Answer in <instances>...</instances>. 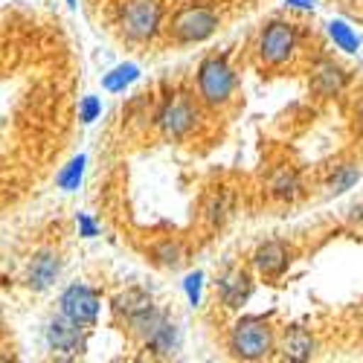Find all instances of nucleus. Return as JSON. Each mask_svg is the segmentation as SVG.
Wrapping results in <instances>:
<instances>
[{
	"mask_svg": "<svg viewBox=\"0 0 363 363\" xmlns=\"http://www.w3.org/2000/svg\"><path fill=\"white\" fill-rule=\"evenodd\" d=\"M227 349L233 352V357H241V360H264L277 349L274 325L264 317H241L230 328Z\"/></svg>",
	"mask_w": 363,
	"mask_h": 363,
	"instance_id": "1",
	"label": "nucleus"
},
{
	"mask_svg": "<svg viewBox=\"0 0 363 363\" xmlns=\"http://www.w3.org/2000/svg\"><path fill=\"white\" fill-rule=\"evenodd\" d=\"M235 94V70L224 55H206L198 65V99L206 108H224Z\"/></svg>",
	"mask_w": 363,
	"mask_h": 363,
	"instance_id": "2",
	"label": "nucleus"
},
{
	"mask_svg": "<svg viewBox=\"0 0 363 363\" xmlns=\"http://www.w3.org/2000/svg\"><path fill=\"white\" fill-rule=\"evenodd\" d=\"M128 328H131V335L140 337V343L157 357H172L180 349V328L174 325V320H169L157 308H151L148 314L134 320Z\"/></svg>",
	"mask_w": 363,
	"mask_h": 363,
	"instance_id": "3",
	"label": "nucleus"
},
{
	"mask_svg": "<svg viewBox=\"0 0 363 363\" xmlns=\"http://www.w3.org/2000/svg\"><path fill=\"white\" fill-rule=\"evenodd\" d=\"M163 26V4L160 0H125L119 6V29L134 44H145L157 38Z\"/></svg>",
	"mask_w": 363,
	"mask_h": 363,
	"instance_id": "4",
	"label": "nucleus"
},
{
	"mask_svg": "<svg viewBox=\"0 0 363 363\" xmlns=\"http://www.w3.org/2000/svg\"><path fill=\"white\" fill-rule=\"evenodd\" d=\"M218 12L206 4H192L177 9V15L172 18L169 29H172V38L177 44H201L206 38H213L218 33Z\"/></svg>",
	"mask_w": 363,
	"mask_h": 363,
	"instance_id": "5",
	"label": "nucleus"
},
{
	"mask_svg": "<svg viewBox=\"0 0 363 363\" xmlns=\"http://www.w3.org/2000/svg\"><path fill=\"white\" fill-rule=\"evenodd\" d=\"M198 123H201V108L189 94H177L166 99L163 108L157 111V128L172 143L186 140L198 128Z\"/></svg>",
	"mask_w": 363,
	"mask_h": 363,
	"instance_id": "6",
	"label": "nucleus"
},
{
	"mask_svg": "<svg viewBox=\"0 0 363 363\" xmlns=\"http://www.w3.org/2000/svg\"><path fill=\"white\" fill-rule=\"evenodd\" d=\"M299 50V33L291 21H270L259 33V58L267 67H282Z\"/></svg>",
	"mask_w": 363,
	"mask_h": 363,
	"instance_id": "7",
	"label": "nucleus"
},
{
	"mask_svg": "<svg viewBox=\"0 0 363 363\" xmlns=\"http://www.w3.org/2000/svg\"><path fill=\"white\" fill-rule=\"evenodd\" d=\"M44 337H47L50 352L58 360H76V357H82L87 352V335H84V328L76 325L73 320H67L65 314H58V317H52L47 323Z\"/></svg>",
	"mask_w": 363,
	"mask_h": 363,
	"instance_id": "8",
	"label": "nucleus"
},
{
	"mask_svg": "<svg viewBox=\"0 0 363 363\" xmlns=\"http://www.w3.org/2000/svg\"><path fill=\"white\" fill-rule=\"evenodd\" d=\"M99 308H102V299L94 288H87L82 282L76 285H67L58 296V314H65L67 320H73L76 325L87 328L94 325L96 317H99Z\"/></svg>",
	"mask_w": 363,
	"mask_h": 363,
	"instance_id": "9",
	"label": "nucleus"
},
{
	"mask_svg": "<svg viewBox=\"0 0 363 363\" xmlns=\"http://www.w3.org/2000/svg\"><path fill=\"white\" fill-rule=\"evenodd\" d=\"M291 247L285 245V241L279 238H270L264 241V245L256 247L253 253V267H256V274L264 277V279H279L285 270L291 267Z\"/></svg>",
	"mask_w": 363,
	"mask_h": 363,
	"instance_id": "10",
	"label": "nucleus"
},
{
	"mask_svg": "<svg viewBox=\"0 0 363 363\" xmlns=\"http://www.w3.org/2000/svg\"><path fill=\"white\" fill-rule=\"evenodd\" d=\"M216 291H218L221 306H227V308H241V306H245V302L253 296V279H250L247 270L227 267L224 274L216 279Z\"/></svg>",
	"mask_w": 363,
	"mask_h": 363,
	"instance_id": "11",
	"label": "nucleus"
},
{
	"mask_svg": "<svg viewBox=\"0 0 363 363\" xmlns=\"http://www.w3.org/2000/svg\"><path fill=\"white\" fill-rule=\"evenodd\" d=\"M62 277V256L55 250H38L26 264V285L33 291H47Z\"/></svg>",
	"mask_w": 363,
	"mask_h": 363,
	"instance_id": "12",
	"label": "nucleus"
},
{
	"mask_svg": "<svg viewBox=\"0 0 363 363\" xmlns=\"http://www.w3.org/2000/svg\"><path fill=\"white\" fill-rule=\"evenodd\" d=\"M346 82H349V73L335 62V58H323V62H317L311 70V90L323 99L337 96L346 87Z\"/></svg>",
	"mask_w": 363,
	"mask_h": 363,
	"instance_id": "13",
	"label": "nucleus"
},
{
	"mask_svg": "<svg viewBox=\"0 0 363 363\" xmlns=\"http://www.w3.org/2000/svg\"><path fill=\"white\" fill-rule=\"evenodd\" d=\"M151 308H157V306H155V299H151V294L143 288H128L113 299V314L119 320H125V325H131L134 320H140Z\"/></svg>",
	"mask_w": 363,
	"mask_h": 363,
	"instance_id": "14",
	"label": "nucleus"
},
{
	"mask_svg": "<svg viewBox=\"0 0 363 363\" xmlns=\"http://www.w3.org/2000/svg\"><path fill=\"white\" fill-rule=\"evenodd\" d=\"M282 357L291 360V363H306L314 357L317 352V340L308 328H302V325H291L285 331V337H282V346H279Z\"/></svg>",
	"mask_w": 363,
	"mask_h": 363,
	"instance_id": "15",
	"label": "nucleus"
},
{
	"mask_svg": "<svg viewBox=\"0 0 363 363\" xmlns=\"http://www.w3.org/2000/svg\"><path fill=\"white\" fill-rule=\"evenodd\" d=\"M148 259H151V264H157L160 270H180V267H184V262H186V247L180 245L177 238H163V241H157V245L148 250Z\"/></svg>",
	"mask_w": 363,
	"mask_h": 363,
	"instance_id": "16",
	"label": "nucleus"
},
{
	"mask_svg": "<svg viewBox=\"0 0 363 363\" xmlns=\"http://www.w3.org/2000/svg\"><path fill=\"white\" fill-rule=\"evenodd\" d=\"M360 180V163L357 160H346L340 166H335V172L328 174L325 180V195L328 198H337V195H346L354 184Z\"/></svg>",
	"mask_w": 363,
	"mask_h": 363,
	"instance_id": "17",
	"label": "nucleus"
},
{
	"mask_svg": "<svg viewBox=\"0 0 363 363\" xmlns=\"http://www.w3.org/2000/svg\"><path fill=\"white\" fill-rule=\"evenodd\" d=\"M267 189H270V195L279 198V201H294V198L299 195V189H302L299 172H296L294 166H279L274 174H270Z\"/></svg>",
	"mask_w": 363,
	"mask_h": 363,
	"instance_id": "18",
	"label": "nucleus"
},
{
	"mask_svg": "<svg viewBox=\"0 0 363 363\" xmlns=\"http://www.w3.org/2000/svg\"><path fill=\"white\" fill-rule=\"evenodd\" d=\"M325 33H328L331 41H335V47L343 50V52H357V50H360V35L354 33V29H352L346 21H340V18L328 21Z\"/></svg>",
	"mask_w": 363,
	"mask_h": 363,
	"instance_id": "19",
	"label": "nucleus"
},
{
	"mask_svg": "<svg viewBox=\"0 0 363 363\" xmlns=\"http://www.w3.org/2000/svg\"><path fill=\"white\" fill-rule=\"evenodd\" d=\"M230 209H233L230 195L227 192H213L206 198V203H203V221H206V227H221L230 218Z\"/></svg>",
	"mask_w": 363,
	"mask_h": 363,
	"instance_id": "20",
	"label": "nucleus"
},
{
	"mask_svg": "<svg viewBox=\"0 0 363 363\" xmlns=\"http://www.w3.org/2000/svg\"><path fill=\"white\" fill-rule=\"evenodd\" d=\"M137 79H140V67L131 65V62H125V65H116V67L102 79V87L108 90V94H123V90H125L128 84H134Z\"/></svg>",
	"mask_w": 363,
	"mask_h": 363,
	"instance_id": "21",
	"label": "nucleus"
},
{
	"mask_svg": "<svg viewBox=\"0 0 363 363\" xmlns=\"http://www.w3.org/2000/svg\"><path fill=\"white\" fill-rule=\"evenodd\" d=\"M84 155H79V157H73L62 172H58V177H55V184H58V189H65V192H73V189H79V184H82V177H84Z\"/></svg>",
	"mask_w": 363,
	"mask_h": 363,
	"instance_id": "22",
	"label": "nucleus"
},
{
	"mask_svg": "<svg viewBox=\"0 0 363 363\" xmlns=\"http://www.w3.org/2000/svg\"><path fill=\"white\" fill-rule=\"evenodd\" d=\"M99 113H102V102H99V96H84V99L79 102V119H82L84 125L96 123Z\"/></svg>",
	"mask_w": 363,
	"mask_h": 363,
	"instance_id": "23",
	"label": "nucleus"
},
{
	"mask_svg": "<svg viewBox=\"0 0 363 363\" xmlns=\"http://www.w3.org/2000/svg\"><path fill=\"white\" fill-rule=\"evenodd\" d=\"M201 288H203V274L201 270H195V274H189L184 279V294L189 299V306H201Z\"/></svg>",
	"mask_w": 363,
	"mask_h": 363,
	"instance_id": "24",
	"label": "nucleus"
},
{
	"mask_svg": "<svg viewBox=\"0 0 363 363\" xmlns=\"http://www.w3.org/2000/svg\"><path fill=\"white\" fill-rule=\"evenodd\" d=\"M76 227H79V235L82 238H96L99 235V224L94 221V216H87V213H79Z\"/></svg>",
	"mask_w": 363,
	"mask_h": 363,
	"instance_id": "25",
	"label": "nucleus"
},
{
	"mask_svg": "<svg viewBox=\"0 0 363 363\" xmlns=\"http://www.w3.org/2000/svg\"><path fill=\"white\" fill-rule=\"evenodd\" d=\"M349 224L357 227V230H363V203H354L349 209Z\"/></svg>",
	"mask_w": 363,
	"mask_h": 363,
	"instance_id": "26",
	"label": "nucleus"
},
{
	"mask_svg": "<svg viewBox=\"0 0 363 363\" xmlns=\"http://www.w3.org/2000/svg\"><path fill=\"white\" fill-rule=\"evenodd\" d=\"M285 4L294 9H314V0H285Z\"/></svg>",
	"mask_w": 363,
	"mask_h": 363,
	"instance_id": "27",
	"label": "nucleus"
},
{
	"mask_svg": "<svg viewBox=\"0 0 363 363\" xmlns=\"http://www.w3.org/2000/svg\"><path fill=\"white\" fill-rule=\"evenodd\" d=\"M357 125H360V131H363V105H360V111H357Z\"/></svg>",
	"mask_w": 363,
	"mask_h": 363,
	"instance_id": "28",
	"label": "nucleus"
},
{
	"mask_svg": "<svg viewBox=\"0 0 363 363\" xmlns=\"http://www.w3.org/2000/svg\"><path fill=\"white\" fill-rule=\"evenodd\" d=\"M67 6H76V0H67Z\"/></svg>",
	"mask_w": 363,
	"mask_h": 363,
	"instance_id": "29",
	"label": "nucleus"
}]
</instances>
